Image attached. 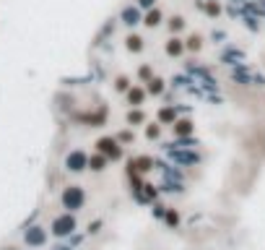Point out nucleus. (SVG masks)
<instances>
[{
	"label": "nucleus",
	"mask_w": 265,
	"mask_h": 250,
	"mask_svg": "<svg viewBox=\"0 0 265 250\" xmlns=\"http://www.w3.org/2000/svg\"><path fill=\"white\" fill-rule=\"evenodd\" d=\"M71 227H73L71 219H57V222H55V232H57V235H65V232H71Z\"/></svg>",
	"instance_id": "nucleus-1"
},
{
	"label": "nucleus",
	"mask_w": 265,
	"mask_h": 250,
	"mask_svg": "<svg viewBox=\"0 0 265 250\" xmlns=\"http://www.w3.org/2000/svg\"><path fill=\"white\" fill-rule=\"evenodd\" d=\"M81 201V193L78 190H68L65 193V203H68V206H73V203H78Z\"/></svg>",
	"instance_id": "nucleus-2"
},
{
	"label": "nucleus",
	"mask_w": 265,
	"mask_h": 250,
	"mask_svg": "<svg viewBox=\"0 0 265 250\" xmlns=\"http://www.w3.org/2000/svg\"><path fill=\"white\" fill-rule=\"evenodd\" d=\"M141 3H143V5H151V0H141Z\"/></svg>",
	"instance_id": "nucleus-5"
},
{
	"label": "nucleus",
	"mask_w": 265,
	"mask_h": 250,
	"mask_svg": "<svg viewBox=\"0 0 265 250\" xmlns=\"http://www.w3.org/2000/svg\"><path fill=\"white\" fill-rule=\"evenodd\" d=\"M26 240H31V243H42V232H31V235H26Z\"/></svg>",
	"instance_id": "nucleus-4"
},
{
	"label": "nucleus",
	"mask_w": 265,
	"mask_h": 250,
	"mask_svg": "<svg viewBox=\"0 0 265 250\" xmlns=\"http://www.w3.org/2000/svg\"><path fill=\"white\" fill-rule=\"evenodd\" d=\"M68 164H71V169H81L78 164H84V156H81V154H73L71 159H68Z\"/></svg>",
	"instance_id": "nucleus-3"
}]
</instances>
